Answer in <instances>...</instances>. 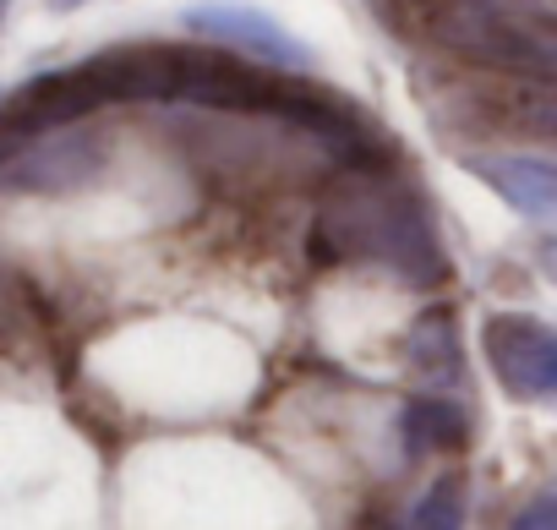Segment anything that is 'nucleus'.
Listing matches in <instances>:
<instances>
[{
	"label": "nucleus",
	"instance_id": "5",
	"mask_svg": "<svg viewBox=\"0 0 557 530\" xmlns=\"http://www.w3.org/2000/svg\"><path fill=\"white\" fill-rule=\"evenodd\" d=\"M470 175H481L508 208L530 219H557V164L530 153H470Z\"/></svg>",
	"mask_w": 557,
	"mask_h": 530
},
{
	"label": "nucleus",
	"instance_id": "12",
	"mask_svg": "<svg viewBox=\"0 0 557 530\" xmlns=\"http://www.w3.org/2000/svg\"><path fill=\"white\" fill-rule=\"evenodd\" d=\"M0 12H7V0H0Z\"/></svg>",
	"mask_w": 557,
	"mask_h": 530
},
{
	"label": "nucleus",
	"instance_id": "9",
	"mask_svg": "<svg viewBox=\"0 0 557 530\" xmlns=\"http://www.w3.org/2000/svg\"><path fill=\"white\" fill-rule=\"evenodd\" d=\"M405 530H465V481H459V476H437V481L416 497Z\"/></svg>",
	"mask_w": 557,
	"mask_h": 530
},
{
	"label": "nucleus",
	"instance_id": "7",
	"mask_svg": "<svg viewBox=\"0 0 557 530\" xmlns=\"http://www.w3.org/2000/svg\"><path fill=\"white\" fill-rule=\"evenodd\" d=\"M399 432H405V448L421 459V454H459L470 443V416L443 399V394H421L405 405L399 416Z\"/></svg>",
	"mask_w": 557,
	"mask_h": 530
},
{
	"label": "nucleus",
	"instance_id": "8",
	"mask_svg": "<svg viewBox=\"0 0 557 530\" xmlns=\"http://www.w3.org/2000/svg\"><path fill=\"white\" fill-rule=\"evenodd\" d=\"M410 361H416L421 378H432V389L459 378V334H454V318H448L443 307L416 323V334H410Z\"/></svg>",
	"mask_w": 557,
	"mask_h": 530
},
{
	"label": "nucleus",
	"instance_id": "3",
	"mask_svg": "<svg viewBox=\"0 0 557 530\" xmlns=\"http://www.w3.org/2000/svg\"><path fill=\"white\" fill-rule=\"evenodd\" d=\"M481 350L508 394H519V399L557 394V329L519 318V312H497L481 323Z\"/></svg>",
	"mask_w": 557,
	"mask_h": 530
},
{
	"label": "nucleus",
	"instance_id": "11",
	"mask_svg": "<svg viewBox=\"0 0 557 530\" xmlns=\"http://www.w3.org/2000/svg\"><path fill=\"white\" fill-rule=\"evenodd\" d=\"M508 530H557V492L530 497V503L513 514V525H508Z\"/></svg>",
	"mask_w": 557,
	"mask_h": 530
},
{
	"label": "nucleus",
	"instance_id": "10",
	"mask_svg": "<svg viewBox=\"0 0 557 530\" xmlns=\"http://www.w3.org/2000/svg\"><path fill=\"white\" fill-rule=\"evenodd\" d=\"M508 115L530 132H546L557 137V83H524L513 99H508Z\"/></svg>",
	"mask_w": 557,
	"mask_h": 530
},
{
	"label": "nucleus",
	"instance_id": "6",
	"mask_svg": "<svg viewBox=\"0 0 557 530\" xmlns=\"http://www.w3.org/2000/svg\"><path fill=\"white\" fill-rule=\"evenodd\" d=\"M104 164V148L94 137H55V143H28V153L12 164V186L28 192H55V186H77L88 170Z\"/></svg>",
	"mask_w": 557,
	"mask_h": 530
},
{
	"label": "nucleus",
	"instance_id": "2",
	"mask_svg": "<svg viewBox=\"0 0 557 530\" xmlns=\"http://www.w3.org/2000/svg\"><path fill=\"white\" fill-rule=\"evenodd\" d=\"M437 39L481 66L530 77V83H557V28H541L530 17H508L492 7H454L437 23Z\"/></svg>",
	"mask_w": 557,
	"mask_h": 530
},
{
	"label": "nucleus",
	"instance_id": "4",
	"mask_svg": "<svg viewBox=\"0 0 557 530\" xmlns=\"http://www.w3.org/2000/svg\"><path fill=\"white\" fill-rule=\"evenodd\" d=\"M186 28L202 34L208 45L235 50V56H246V61H257V66H273V72L307 66V45H301L296 34H285L268 12H257V7H191V12H186Z\"/></svg>",
	"mask_w": 557,
	"mask_h": 530
},
{
	"label": "nucleus",
	"instance_id": "1",
	"mask_svg": "<svg viewBox=\"0 0 557 530\" xmlns=\"http://www.w3.org/2000/svg\"><path fill=\"white\" fill-rule=\"evenodd\" d=\"M318 262H377L394 280L432 291L448 280V257L421 192L388 170H345L312 224Z\"/></svg>",
	"mask_w": 557,
	"mask_h": 530
}]
</instances>
